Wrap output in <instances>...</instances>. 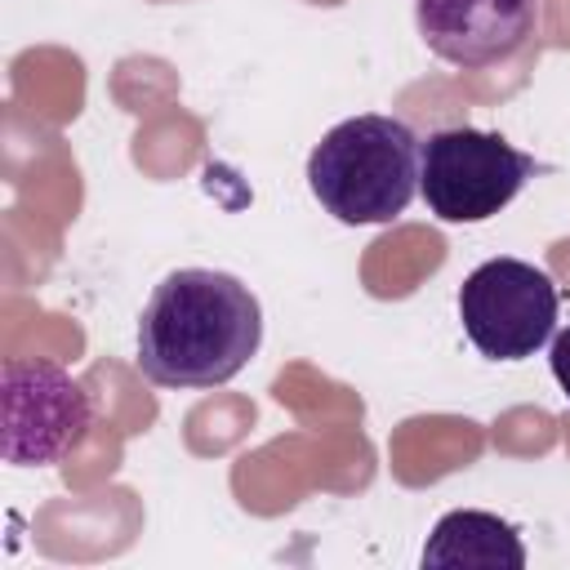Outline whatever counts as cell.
I'll return each instance as SVG.
<instances>
[{
  "instance_id": "obj_4",
  "label": "cell",
  "mask_w": 570,
  "mask_h": 570,
  "mask_svg": "<svg viewBox=\"0 0 570 570\" xmlns=\"http://www.w3.org/2000/svg\"><path fill=\"white\" fill-rule=\"evenodd\" d=\"M557 285L521 258H485L459 285V321L468 343L490 361H525L557 330Z\"/></svg>"
},
{
  "instance_id": "obj_3",
  "label": "cell",
  "mask_w": 570,
  "mask_h": 570,
  "mask_svg": "<svg viewBox=\"0 0 570 570\" xmlns=\"http://www.w3.org/2000/svg\"><path fill=\"white\" fill-rule=\"evenodd\" d=\"M534 156L517 151L494 129L450 125L419 147V191L441 223H485L517 200L534 178Z\"/></svg>"
},
{
  "instance_id": "obj_8",
  "label": "cell",
  "mask_w": 570,
  "mask_h": 570,
  "mask_svg": "<svg viewBox=\"0 0 570 570\" xmlns=\"http://www.w3.org/2000/svg\"><path fill=\"white\" fill-rule=\"evenodd\" d=\"M552 379H557V387L566 392V401H570V325L561 330V334H552Z\"/></svg>"
},
{
  "instance_id": "obj_6",
  "label": "cell",
  "mask_w": 570,
  "mask_h": 570,
  "mask_svg": "<svg viewBox=\"0 0 570 570\" xmlns=\"http://www.w3.org/2000/svg\"><path fill=\"white\" fill-rule=\"evenodd\" d=\"M414 22L441 62L481 71L525 49L539 27V0H414Z\"/></svg>"
},
{
  "instance_id": "obj_2",
  "label": "cell",
  "mask_w": 570,
  "mask_h": 570,
  "mask_svg": "<svg viewBox=\"0 0 570 570\" xmlns=\"http://www.w3.org/2000/svg\"><path fill=\"white\" fill-rule=\"evenodd\" d=\"M419 138L396 116L338 120L307 156V187L347 227L392 223L419 191Z\"/></svg>"
},
{
  "instance_id": "obj_5",
  "label": "cell",
  "mask_w": 570,
  "mask_h": 570,
  "mask_svg": "<svg viewBox=\"0 0 570 570\" xmlns=\"http://www.w3.org/2000/svg\"><path fill=\"white\" fill-rule=\"evenodd\" d=\"M94 423L89 392L49 361H9L0 370V454L13 468L67 459Z\"/></svg>"
},
{
  "instance_id": "obj_1",
  "label": "cell",
  "mask_w": 570,
  "mask_h": 570,
  "mask_svg": "<svg viewBox=\"0 0 570 570\" xmlns=\"http://www.w3.org/2000/svg\"><path fill=\"white\" fill-rule=\"evenodd\" d=\"M263 343V307L227 272H169L138 316V370L156 387L232 383Z\"/></svg>"
},
{
  "instance_id": "obj_7",
  "label": "cell",
  "mask_w": 570,
  "mask_h": 570,
  "mask_svg": "<svg viewBox=\"0 0 570 570\" xmlns=\"http://www.w3.org/2000/svg\"><path fill=\"white\" fill-rule=\"evenodd\" d=\"M521 570L525 566V543L512 521L476 508H454L445 512L428 543H423V570Z\"/></svg>"
}]
</instances>
